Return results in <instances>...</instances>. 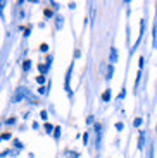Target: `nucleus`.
<instances>
[{"instance_id": "1", "label": "nucleus", "mask_w": 157, "mask_h": 158, "mask_svg": "<svg viewBox=\"0 0 157 158\" xmlns=\"http://www.w3.org/2000/svg\"><path fill=\"white\" fill-rule=\"evenodd\" d=\"M29 95H31V93H29V89H28V88L19 86V88L16 89V93H14V98H12V102H14V103H21L24 98H28Z\"/></svg>"}, {"instance_id": "28", "label": "nucleus", "mask_w": 157, "mask_h": 158, "mask_svg": "<svg viewBox=\"0 0 157 158\" xmlns=\"http://www.w3.org/2000/svg\"><path fill=\"white\" fill-rule=\"evenodd\" d=\"M123 129H124V124H123V122H116V131H118V132H121Z\"/></svg>"}, {"instance_id": "13", "label": "nucleus", "mask_w": 157, "mask_h": 158, "mask_svg": "<svg viewBox=\"0 0 157 158\" xmlns=\"http://www.w3.org/2000/svg\"><path fill=\"white\" fill-rule=\"evenodd\" d=\"M61 136H62V129H61V126H55V131H54V139H55V141H59Z\"/></svg>"}, {"instance_id": "12", "label": "nucleus", "mask_w": 157, "mask_h": 158, "mask_svg": "<svg viewBox=\"0 0 157 158\" xmlns=\"http://www.w3.org/2000/svg\"><path fill=\"white\" fill-rule=\"evenodd\" d=\"M35 81H36V84H38V86H45V83H47V76L40 74V76H36Z\"/></svg>"}, {"instance_id": "9", "label": "nucleus", "mask_w": 157, "mask_h": 158, "mask_svg": "<svg viewBox=\"0 0 157 158\" xmlns=\"http://www.w3.org/2000/svg\"><path fill=\"white\" fill-rule=\"evenodd\" d=\"M110 96H112V91H110L109 88H107V89H105V91H104V93H102V102H104V103L110 102Z\"/></svg>"}, {"instance_id": "15", "label": "nucleus", "mask_w": 157, "mask_h": 158, "mask_svg": "<svg viewBox=\"0 0 157 158\" xmlns=\"http://www.w3.org/2000/svg\"><path fill=\"white\" fill-rule=\"evenodd\" d=\"M66 156H67V158H79V151H71V150H66Z\"/></svg>"}, {"instance_id": "33", "label": "nucleus", "mask_w": 157, "mask_h": 158, "mask_svg": "<svg viewBox=\"0 0 157 158\" xmlns=\"http://www.w3.org/2000/svg\"><path fill=\"white\" fill-rule=\"evenodd\" d=\"M79 57H81V52H79V50H74V59H79Z\"/></svg>"}, {"instance_id": "4", "label": "nucleus", "mask_w": 157, "mask_h": 158, "mask_svg": "<svg viewBox=\"0 0 157 158\" xmlns=\"http://www.w3.org/2000/svg\"><path fill=\"white\" fill-rule=\"evenodd\" d=\"M118 62V50H116V47H110V55H109V64H116Z\"/></svg>"}, {"instance_id": "11", "label": "nucleus", "mask_w": 157, "mask_h": 158, "mask_svg": "<svg viewBox=\"0 0 157 158\" xmlns=\"http://www.w3.org/2000/svg\"><path fill=\"white\" fill-rule=\"evenodd\" d=\"M43 129H45V132H47V134H54V131H55V126H54V124H50V122H45Z\"/></svg>"}, {"instance_id": "31", "label": "nucleus", "mask_w": 157, "mask_h": 158, "mask_svg": "<svg viewBox=\"0 0 157 158\" xmlns=\"http://www.w3.org/2000/svg\"><path fill=\"white\" fill-rule=\"evenodd\" d=\"M124 96H126V89L123 88V89H121V93H119V100H123Z\"/></svg>"}, {"instance_id": "22", "label": "nucleus", "mask_w": 157, "mask_h": 158, "mask_svg": "<svg viewBox=\"0 0 157 158\" xmlns=\"http://www.w3.org/2000/svg\"><path fill=\"white\" fill-rule=\"evenodd\" d=\"M143 65H145V57L141 55L140 59H138V71H141V69H143Z\"/></svg>"}, {"instance_id": "3", "label": "nucleus", "mask_w": 157, "mask_h": 158, "mask_svg": "<svg viewBox=\"0 0 157 158\" xmlns=\"http://www.w3.org/2000/svg\"><path fill=\"white\" fill-rule=\"evenodd\" d=\"M143 146H145V131L140 129V131H138V144H137V148L141 151V150H143Z\"/></svg>"}, {"instance_id": "20", "label": "nucleus", "mask_w": 157, "mask_h": 158, "mask_svg": "<svg viewBox=\"0 0 157 158\" xmlns=\"http://www.w3.org/2000/svg\"><path fill=\"white\" fill-rule=\"evenodd\" d=\"M83 144H85V146H88V143H90V134H88V132H83Z\"/></svg>"}, {"instance_id": "34", "label": "nucleus", "mask_w": 157, "mask_h": 158, "mask_svg": "<svg viewBox=\"0 0 157 158\" xmlns=\"http://www.w3.org/2000/svg\"><path fill=\"white\" fill-rule=\"evenodd\" d=\"M0 143H2V138H0Z\"/></svg>"}, {"instance_id": "5", "label": "nucleus", "mask_w": 157, "mask_h": 158, "mask_svg": "<svg viewBox=\"0 0 157 158\" xmlns=\"http://www.w3.org/2000/svg\"><path fill=\"white\" fill-rule=\"evenodd\" d=\"M31 65H33V62L29 59H24L23 60V72H24V74H28V72L31 71Z\"/></svg>"}, {"instance_id": "24", "label": "nucleus", "mask_w": 157, "mask_h": 158, "mask_svg": "<svg viewBox=\"0 0 157 158\" xmlns=\"http://www.w3.org/2000/svg\"><path fill=\"white\" fill-rule=\"evenodd\" d=\"M4 124H5V126H14V124H16V117H9Z\"/></svg>"}, {"instance_id": "17", "label": "nucleus", "mask_w": 157, "mask_h": 158, "mask_svg": "<svg viewBox=\"0 0 157 158\" xmlns=\"http://www.w3.org/2000/svg\"><path fill=\"white\" fill-rule=\"evenodd\" d=\"M141 124H143V117H137L133 120V127H137V129H138V127H141Z\"/></svg>"}, {"instance_id": "35", "label": "nucleus", "mask_w": 157, "mask_h": 158, "mask_svg": "<svg viewBox=\"0 0 157 158\" xmlns=\"http://www.w3.org/2000/svg\"><path fill=\"white\" fill-rule=\"evenodd\" d=\"M155 132H157V127H155Z\"/></svg>"}, {"instance_id": "18", "label": "nucleus", "mask_w": 157, "mask_h": 158, "mask_svg": "<svg viewBox=\"0 0 157 158\" xmlns=\"http://www.w3.org/2000/svg\"><path fill=\"white\" fill-rule=\"evenodd\" d=\"M48 50H50V45H48V43H42V45H40V52H42V53H48Z\"/></svg>"}, {"instance_id": "27", "label": "nucleus", "mask_w": 157, "mask_h": 158, "mask_svg": "<svg viewBox=\"0 0 157 158\" xmlns=\"http://www.w3.org/2000/svg\"><path fill=\"white\" fill-rule=\"evenodd\" d=\"M50 9L54 12H57V10H59V4H57V2H50Z\"/></svg>"}, {"instance_id": "29", "label": "nucleus", "mask_w": 157, "mask_h": 158, "mask_svg": "<svg viewBox=\"0 0 157 158\" xmlns=\"http://www.w3.org/2000/svg\"><path fill=\"white\" fill-rule=\"evenodd\" d=\"M9 155H12V150H5V151H2V153H0V158H5V156H9Z\"/></svg>"}, {"instance_id": "26", "label": "nucleus", "mask_w": 157, "mask_h": 158, "mask_svg": "<svg viewBox=\"0 0 157 158\" xmlns=\"http://www.w3.org/2000/svg\"><path fill=\"white\" fill-rule=\"evenodd\" d=\"M38 93H40V95H47V93H48L47 86H40V88H38Z\"/></svg>"}, {"instance_id": "10", "label": "nucleus", "mask_w": 157, "mask_h": 158, "mask_svg": "<svg viewBox=\"0 0 157 158\" xmlns=\"http://www.w3.org/2000/svg\"><path fill=\"white\" fill-rule=\"evenodd\" d=\"M112 76H114V65H112V64H109V65H107V74H105V81H110V79H112Z\"/></svg>"}, {"instance_id": "8", "label": "nucleus", "mask_w": 157, "mask_h": 158, "mask_svg": "<svg viewBox=\"0 0 157 158\" xmlns=\"http://www.w3.org/2000/svg\"><path fill=\"white\" fill-rule=\"evenodd\" d=\"M43 16H45V19H52V17H55L57 14H55L52 9H48V7H45L43 9Z\"/></svg>"}, {"instance_id": "32", "label": "nucleus", "mask_w": 157, "mask_h": 158, "mask_svg": "<svg viewBox=\"0 0 157 158\" xmlns=\"http://www.w3.org/2000/svg\"><path fill=\"white\" fill-rule=\"evenodd\" d=\"M67 7H69L71 10H74V9H76V4H74V2H69V4H67Z\"/></svg>"}, {"instance_id": "6", "label": "nucleus", "mask_w": 157, "mask_h": 158, "mask_svg": "<svg viewBox=\"0 0 157 158\" xmlns=\"http://www.w3.org/2000/svg\"><path fill=\"white\" fill-rule=\"evenodd\" d=\"M54 19H55V29H61V28L64 26V17L61 16V14H57Z\"/></svg>"}, {"instance_id": "25", "label": "nucleus", "mask_w": 157, "mask_h": 158, "mask_svg": "<svg viewBox=\"0 0 157 158\" xmlns=\"http://www.w3.org/2000/svg\"><path fill=\"white\" fill-rule=\"evenodd\" d=\"M87 126H95V118H93V115H88V117H87Z\"/></svg>"}, {"instance_id": "2", "label": "nucleus", "mask_w": 157, "mask_h": 158, "mask_svg": "<svg viewBox=\"0 0 157 158\" xmlns=\"http://www.w3.org/2000/svg\"><path fill=\"white\" fill-rule=\"evenodd\" d=\"M73 69H74V62H71V65L67 67L66 81H64V89L67 91V95H69V96H73V91H71V77H73Z\"/></svg>"}, {"instance_id": "7", "label": "nucleus", "mask_w": 157, "mask_h": 158, "mask_svg": "<svg viewBox=\"0 0 157 158\" xmlns=\"http://www.w3.org/2000/svg\"><path fill=\"white\" fill-rule=\"evenodd\" d=\"M12 146H14V150L21 151V150H24V143L19 141V139H12Z\"/></svg>"}, {"instance_id": "21", "label": "nucleus", "mask_w": 157, "mask_h": 158, "mask_svg": "<svg viewBox=\"0 0 157 158\" xmlns=\"http://www.w3.org/2000/svg\"><path fill=\"white\" fill-rule=\"evenodd\" d=\"M40 118L45 120V122H48V112L47 110H42V112H40Z\"/></svg>"}, {"instance_id": "30", "label": "nucleus", "mask_w": 157, "mask_h": 158, "mask_svg": "<svg viewBox=\"0 0 157 158\" xmlns=\"http://www.w3.org/2000/svg\"><path fill=\"white\" fill-rule=\"evenodd\" d=\"M23 35H24V38H28V36L31 35V26H28V28L24 29V33H23Z\"/></svg>"}, {"instance_id": "16", "label": "nucleus", "mask_w": 157, "mask_h": 158, "mask_svg": "<svg viewBox=\"0 0 157 158\" xmlns=\"http://www.w3.org/2000/svg\"><path fill=\"white\" fill-rule=\"evenodd\" d=\"M140 81H141V71H138V72H137V79H135V91H138Z\"/></svg>"}, {"instance_id": "23", "label": "nucleus", "mask_w": 157, "mask_h": 158, "mask_svg": "<svg viewBox=\"0 0 157 158\" xmlns=\"http://www.w3.org/2000/svg\"><path fill=\"white\" fill-rule=\"evenodd\" d=\"M52 60H54V57H52V55H47V59H45V65H47V67H48V71H50Z\"/></svg>"}, {"instance_id": "19", "label": "nucleus", "mask_w": 157, "mask_h": 158, "mask_svg": "<svg viewBox=\"0 0 157 158\" xmlns=\"http://www.w3.org/2000/svg\"><path fill=\"white\" fill-rule=\"evenodd\" d=\"M0 138H2V141H11L12 134H11V132H2V134H0Z\"/></svg>"}, {"instance_id": "14", "label": "nucleus", "mask_w": 157, "mask_h": 158, "mask_svg": "<svg viewBox=\"0 0 157 158\" xmlns=\"http://www.w3.org/2000/svg\"><path fill=\"white\" fill-rule=\"evenodd\" d=\"M38 72L42 76H47V72H48V67L45 65V62L43 64H38Z\"/></svg>"}]
</instances>
